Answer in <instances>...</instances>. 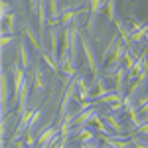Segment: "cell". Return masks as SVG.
I'll return each instance as SVG.
<instances>
[{
	"mask_svg": "<svg viewBox=\"0 0 148 148\" xmlns=\"http://www.w3.org/2000/svg\"><path fill=\"white\" fill-rule=\"evenodd\" d=\"M12 107H18V103H20V95H22V89L24 85H26V69L22 67V63H20V59H12Z\"/></svg>",
	"mask_w": 148,
	"mask_h": 148,
	"instance_id": "6da1fadb",
	"label": "cell"
},
{
	"mask_svg": "<svg viewBox=\"0 0 148 148\" xmlns=\"http://www.w3.org/2000/svg\"><path fill=\"white\" fill-rule=\"evenodd\" d=\"M77 93H79L77 79H75V77H71V79H69V83H67V87H65V91H63L61 105H59V119H63V116L69 113V109H71V103L77 99Z\"/></svg>",
	"mask_w": 148,
	"mask_h": 148,
	"instance_id": "7a4b0ae2",
	"label": "cell"
},
{
	"mask_svg": "<svg viewBox=\"0 0 148 148\" xmlns=\"http://www.w3.org/2000/svg\"><path fill=\"white\" fill-rule=\"evenodd\" d=\"M81 47H83V56H85V65H87V69L91 73H99V61H97L95 49L91 46V40L83 34H81Z\"/></svg>",
	"mask_w": 148,
	"mask_h": 148,
	"instance_id": "3957f363",
	"label": "cell"
},
{
	"mask_svg": "<svg viewBox=\"0 0 148 148\" xmlns=\"http://www.w3.org/2000/svg\"><path fill=\"white\" fill-rule=\"evenodd\" d=\"M105 4H107V0H89V18H87V30L89 32H93L95 20L101 14V10L105 8Z\"/></svg>",
	"mask_w": 148,
	"mask_h": 148,
	"instance_id": "277c9868",
	"label": "cell"
},
{
	"mask_svg": "<svg viewBox=\"0 0 148 148\" xmlns=\"http://www.w3.org/2000/svg\"><path fill=\"white\" fill-rule=\"evenodd\" d=\"M125 65V59H119V57H111L109 61H107V65H105V71H103V77L109 81L113 79L114 81V75H116V71Z\"/></svg>",
	"mask_w": 148,
	"mask_h": 148,
	"instance_id": "5b68a950",
	"label": "cell"
},
{
	"mask_svg": "<svg viewBox=\"0 0 148 148\" xmlns=\"http://www.w3.org/2000/svg\"><path fill=\"white\" fill-rule=\"evenodd\" d=\"M24 36L28 38V42L32 44V46L38 49V51H42L46 46H42V38H40V32H36L34 28H32V24L30 22H26L24 24Z\"/></svg>",
	"mask_w": 148,
	"mask_h": 148,
	"instance_id": "8992f818",
	"label": "cell"
},
{
	"mask_svg": "<svg viewBox=\"0 0 148 148\" xmlns=\"http://www.w3.org/2000/svg\"><path fill=\"white\" fill-rule=\"evenodd\" d=\"M103 119H105V123H107V125L113 128L114 134H123V132H126L125 125L121 123V119H119V114H116V113H111V111H107V113L103 114Z\"/></svg>",
	"mask_w": 148,
	"mask_h": 148,
	"instance_id": "52a82bcc",
	"label": "cell"
},
{
	"mask_svg": "<svg viewBox=\"0 0 148 148\" xmlns=\"http://www.w3.org/2000/svg\"><path fill=\"white\" fill-rule=\"evenodd\" d=\"M2 18V34H16V24H18V18L14 12H8L6 16H0Z\"/></svg>",
	"mask_w": 148,
	"mask_h": 148,
	"instance_id": "ba28073f",
	"label": "cell"
},
{
	"mask_svg": "<svg viewBox=\"0 0 148 148\" xmlns=\"http://www.w3.org/2000/svg\"><path fill=\"white\" fill-rule=\"evenodd\" d=\"M10 79L8 73H2V114L8 111V101H10Z\"/></svg>",
	"mask_w": 148,
	"mask_h": 148,
	"instance_id": "9c48e42d",
	"label": "cell"
},
{
	"mask_svg": "<svg viewBox=\"0 0 148 148\" xmlns=\"http://www.w3.org/2000/svg\"><path fill=\"white\" fill-rule=\"evenodd\" d=\"M146 83H148V79H134V81H132V85H130V93H128V95H130V97H132L136 103L142 99Z\"/></svg>",
	"mask_w": 148,
	"mask_h": 148,
	"instance_id": "30bf717a",
	"label": "cell"
},
{
	"mask_svg": "<svg viewBox=\"0 0 148 148\" xmlns=\"http://www.w3.org/2000/svg\"><path fill=\"white\" fill-rule=\"evenodd\" d=\"M61 14H63V6L59 4V0H49V24H59Z\"/></svg>",
	"mask_w": 148,
	"mask_h": 148,
	"instance_id": "8fae6325",
	"label": "cell"
},
{
	"mask_svg": "<svg viewBox=\"0 0 148 148\" xmlns=\"http://www.w3.org/2000/svg\"><path fill=\"white\" fill-rule=\"evenodd\" d=\"M99 114V111H97V105L95 107H89V109H85V111H79V114H77V125H91L93 119Z\"/></svg>",
	"mask_w": 148,
	"mask_h": 148,
	"instance_id": "7c38bea8",
	"label": "cell"
},
{
	"mask_svg": "<svg viewBox=\"0 0 148 148\" xmlns=\"http://www.w3.org/2000/svg\"><path fill=\"white\" fill-rule=\"evenodd\" d=\"M18 59H20L22 67L28 71V67L32 65V59H30V51H28V46L24 44L22 40H18Z\"/></svg>",
	"mask_w": 148,
	"mask_h": 148,
	"instance_id": "4fadbf2b",
	"label": "cell"
},
{
	"mask_svg": "<svg viewBox=\"0 0 148 148\" xmlns=\"http://www.w3.org/2000/svg\"><path fill=\"white\" fill-rule=\"evenodd\" d=\"M32 77H34V89H36V93L38 95H42V93L46 91V77H44V71L40 67H36L34 69V73H32Z\"/></svg>",
	"mask_w": 148,
	"mask_h": 148,
	"instance_id": "5bb4252c",
	"label": "cell"
},
{
	"mask_svg": "<svg viewBox=\"0 0 148 148\" xmlns=\"http://www.w3.org/2000/svg\"><path fill=\"white\" fill-rule=\"evenodd\" d=\"M126 79H128V69L123 65V67L116 71V75H114V89H116L119 93H126V91H125Z\"/></svg>",
	"mask_w": 148,
	"mask_h": 148,
	"instance_id": "9a60e30c",
	"label": "cell"
},
{
	"mask_svg": "<svg viewBox=\"0 0 148 148\" xmlns=\"http://www.w3.org/2000/svg\"><path fill=\"white\" fill-rule=\"evenodd\" d=\"M40 53H42L44 61H46V65L51 69V71H59V69H61V67H59V59H57V57L53 56V53H51V51H49L47 47H44V49H42Z\"/></svg>",
	"mask_w": 148,
	"mask_h": 148,
	"instance_id": "2e32d148",
	"label": "cell"
},
{
	"mask_svg": "<svg viewBox=\"0 0 148 148\" xmlns=\"http://www.w3.org/2000/svg\"><path fill=\"white\" fill-rule=\"evenodd\" d=\"M125 97H126V93H119L114 89V91H109L107 95H103L99 99V103H103V105H114L119 101H125Z\"/></svg>",
	"mask_w": 148,
	"mask_h": 148,
	"instance_id": "e0dca14e",
	"label": "cell"
},
{
	"mask_svg": "<svg viewBox=\"0 0 148 148\" xmlns=\"http://www.w3.org/2000/svg\"><path fill=\"white\" fill-rule=\"evenodd\" d=\"M119 40H121V34H114L111 40H109V44L105 47V51H103V59H105V63L114 56V49H116V44H119Z\"/></svg>",
	"mask_w": 148,
	"mask_h": 148,
	"instance_id": "ac0fdd59",
	"label": "cell"
},
{
	"mask_svg": "<svg viewBox=\"0 0 148 148\" xmlns=\"http://www.w3.org/2000/svg\"><path fill=\"white\" fill-rule=\"evenodd\" d=\"M116 2L119 0H107L105 4V12H107V20L109 22H116Z\"/></svg>",
	"mask_w": 148,
	"mask_h": 148,
	"instance_id": "d6986e66",
	"label": "cell"
},
{
	"mask_svg": "<svg viewBox=\"0 0 148 148\" xmlns=\"http://www.w3.org/2000/svg\"><path fill=\"white\" fill-rule=\"evenodd\" d=\"M18 40H16V36L14 34H2V40H0V46H2V51L6 49V47H10L14 46Z\"/></svg>",
	"mask_w": 148,
	"mask_h": 148,
	"instance_id": "ffe728a7",
	"label": "cell"
},
{
	"mask_svg": "<svg viewBox=\"0 0 148 148\" xmlns=\"http://www.w3.org/2000/svg\"><path fill=\"white\" fill-rule=\"evenodd\" d=\"M40 119H42V111H40V109H32V119H30V126H28V130H34L36 125L40 123Z\"/></svg>",
	"mask_w": 148,
	"mask_h": 148,
	"instance_id": "44dd1931",
	"label": "cell"
},
{
	"mask_svg": "<svg viewBox=\"0 0 148 148\" xmlns=\"http://www.w3.org/2000/svg\"><path fill=\"white\" fill-rule=\"evenodd\" d=\"M132 134H138V136H148V116L144 114V123L140 126H136L134 130H132Z\"/></svg>",
	"mask_w": 148,
	"mask_h": 148,
	"instance_id": "7402d4cb",
	"label": "cell"
},
{
	"mask_svg": "<svg viewBox=\"0 0 148 148\" xmlns=\"http://www.w3.org/2000/svg\"><path fill=\"white\" fill-rule=\"evenodd\" d=\"M0 8H2V10H0V16H6L8 12H12V6L8 4V0H2V4H0Z\"/></svg>",
	"mask_w": 148,
	"mask_h": 148,
	"instance_id": "603a6c76",
	"label": "cell"
},
{
	"mask_svg": "<svg viewBox=\"0 0 148 148\" xmlns=\"http://www.w3.org/2000/svg\"><path fill=\"white\" fill-rule=\"evenodd\" d=\"M38 6H40V0H28V8H30V14H38Z\"/></svg>",
	"mask_w": 148,
	"mask_h": 148,
	"instance_id": "cb8c5ba5",
	"label": "cell"
},
{
	"mask_svg": "<svg viewBox=\"0 0 148 148\" xmlns=\"http://www.w3.org/2000/svg\"><path fill=\"white\" fill-rule=\"evenodd\" d=\"M146 42H148V34H146Z\"/></svg>",
	"mask_w": 148,
	"mask_h": 148,
	"instance_id": "d4e9b609",
	"label": "cell"
},
{
	"mask_svg": "<svg viewBox=\"0 0 148 148\" xmlns=\"http://www.w3.org/2000/svg\"><path fill=\"white\" fill-rule=\"evenodd\" d=\"M18 2H22V0H18Z\"/></svg>",
	"mask_w": 148,
	"mask_h": 148,
	"instance_id": "484cf974",
	"label": "cell"
},
{
	"mask_svg": "<svg viewBox=\"0 0 148 148\" xmlns=\"http://www.w3.org/2000/svg\"><path fill=\"white\" fill-rule=\"evenodd\" d=\"M128 2H130V0H128Z\"/></svg>",
	"mask_w": 148,
	"mask_h": 148,
	"instance_id": "4316f807",
	"label": "cell"
}]
</instances>
